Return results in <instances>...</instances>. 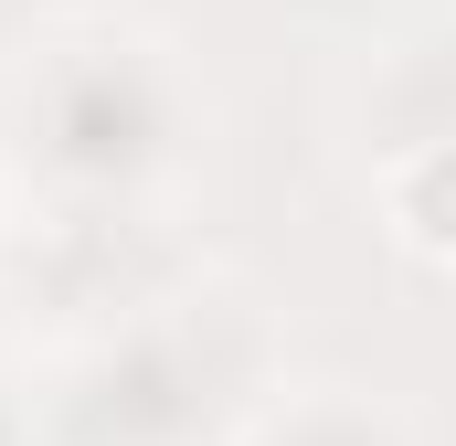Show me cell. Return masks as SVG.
<instances>
[{
  "label": "cell",
  "mask_w": 456,
  "mask_h": 446,
  "mask_svg": "<svg viewBox=\"0 0 456 446\" xmlns=\"http://www.w3.org/2000/svg\"><path fill=\"white\" fill-rule=\"evenodd\" d=\"M393 234H403L414 255H446L456 266V138L446 149H414V160L393 170Z\"/></svg>",
  "instance_id": "cell-1"
}]
</instances>
